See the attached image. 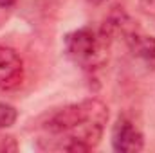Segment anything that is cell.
Returning a JSON list of instances; mask_svg holds the SVG:
<instances>
[{"label": "cell", "instance_id": "6", "mask_svg": "<svg viewBox=\"0 0 155 153\" xmlns=\"http://www.w3.org/2000/svg\"><path fill=\"white\" fill-rule=\"evenodd\" d=\"M18 119V112L15 106L7 105V103H0V130L9 128L16 122Z\"/></svg>", "mask_w": 155, "mask_h": 153}, {"label": "cell", "instance_id": "1", "mask_svg": "<svg viewBox=\"0 0 155 153\" xmlns=\"http://www.w3.org/2000/svg\"><path fill=\"white\" fill-rule=\"evenodd\" d=\"M108 121V108L99 99H85L56 110L45 122V128L52 133L63 135L85 122H99L105 124Z\"/></svg>", "mask_w": 155, "mask_h": 153}, {"label": "cell", "instance_id": "9", "mask_svg": "<svg viewBox=\"0 0 155 153\" xmlns=\"http://www.w3.org/2000/svg\"><path fill=\"white\" fill-rule=\"evenodd\" d=\"M97 2H105V0H97Z\"/></svg>", "mask_w": 155, "mask_h": 153}, {"label": "cell", "instance_id": "7", "mask_svg": "<svg viewBox=\"0 0 155 153\" xmlns=\"http://www.w3.org/2000/svg\"><path fill=\"white\" fill-rule=\"evenodd\" d=\"M143 9L150 15H155V0H143Z\"/></svg>", "mask_w": 155, "mask_h": 153}, {"label": "cell", "instance_id": "5", "mask_svg": "<svg viewBox=\"0 0 155 153\" xmlns=\"http://www.w3.org/2000/svg\"><path fill=\"white\" fill-rule=\"evenodd\" d=\"M126 43L132 50V54L141 60L148 69L155 70V38L153 36H148V34H143L139 31H134L128 38Z\"/></svg>", "mask_w": 155, "mask_h": 153}, {"label": "cell", "instance_id": "8", "mask_svg": "<svg viewBox=\"0 0 155 153\" xmlns=\"http://www.w3.org/2000/svg\"><path fill=\"white\" fill-rule=\"evenodd\" d=\"M15 4H16V0H0V7L2 9H7V7H11Z\"/></svg>", "mask_w": 155, "mask_h": 153}, {"label": "cell", "instance_id": "3", "mask_svg": "<svg viewBox=\"0 0 155 153\" xmlns=\"http://www.w3.org/2000/svg\"><path fill=\"white\" fill-rule=\"evenodd\" d=\"M112 148L119 153H135L144 148V137L126 117H119L112 128Z\"/></svg>", "mask_w": 155, "mask_h": 153}, {"label": "cell", "instance_id": "2", "mask_svg": "<svg viewBox=\"0 0 155 153\" xmlns=\"http://www.w3.org/2000/svg\"><path fill=\"white\" fill-rule=\"evenodd\" d=\"M107 41L108 40L101 33H96L90 27H81L65 36V50L76 63L92 67L99 61Z\"/></svg>", "mask_w": 155, "mask_h": 153}, {"label": "cell", "instance_id": "4", "mask_svg": "<svg viewBox=\"0 0 155 153\" xmlns=\"http://www.w3.org/2000/svg\"><path fill=\"white\" fill-rule=\"evenodd\" d=\"M24 61L18 52L7 45H0V88L13 90L22 85Z\"/></svg>", "mask_w": 155, "mask_h": 153}]
</instances>
